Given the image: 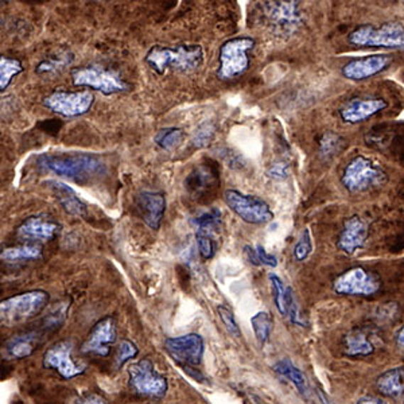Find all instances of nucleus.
<instances>
[{"mask_svg": "<svg viewBox=\"0 0 404 404\" xmlns=\"http://www.w3.org/2000/svg\"><path fill=\"white\" fill-rule=\"evenodd\" d=\"M345 146L346 142L341 135L333 131H326L320 141V155L324 159L336 157L345 148Z\"/></svg>", "mask_w": 404, "mask_h": 404, "instance_id": "obj_28", "label": "nucleus"}, {"mask_svg": "<svg viewBox=\"0 0 404 404\" xmlns=\"http://www.w3.org/2000/svg\"><path fill=\"white\" fill-rule=\"evenodd\" d=\"M273 369H274L275 373H278L279 376L287 378L305 398L310 396V386H309L307 378L305 376V373L300 371L297 365L291 363V360H288V359L280 360L273 366Z\"/></svg>", "mask_w": 404, "mask_h": 404, "instance_id": "obj_24", "label": "nucleus"}, {"mask_svg": "<svg viewBox=\"0 0 404 404\" xmlns=\"http://www.w3.org/2000/svg\"><path fill=\"white\" fill-rule=\"evenodd\" d=\"M144 60L159 75L168 70L189 73L202 65L204 50L200 45H180L175 48L157 45L148 50Z\"/></svg>", "mask_w": 404, "mask_h": 404, "instance_id": "obj_2", "label": "nucleus"}, {"mask_svg": "<svg viewBox=\"0 0 404 404\" xmlns=\"http://www.w3.org/2000/svg\"><path fill=\"white\" fill-rule=\"evenodd\" d=\"M368 235V224L360 216L354 214L344 222L337 240V248L346 255H353L357 249L364 247Z\"/></svg>", "mask_w": 404, "mask_h": 404, "instance_id": "obj_18", "label": "nucleus"}, {"mask_svg": "<svg viewBox=\"0 0 404 404\" xmlns=\"http://www.w3.org/2000/svg\"><path fill=\"white\" fill-rule=\"evenodd\" d=\"M40 248L38 246H16V247L6 248L1 251V261H34L40 256Z\"/></svg>", "mask_w": 404, "mask_h": 404, "instance_id": "obj_29", "label": "nucleus"}, {"mask_svg": "<svg viewBox=\"0 0 404 404\" xmlns=\"http://www.w3.org/2000/svg\"><path fill=\"white\" fill-rule=\"evenodd\" d=\"M348 42L356 48H378L404 52V26L400 22H386L380 26L363 25L348 36Z\"/></svg>", "mask_w": 404, "mask_h": 404, "instance_id": "obj_3", "label": "nucleus"}, {"mask_svg": "<svg viewBox=\"0 0 404 404\" xmlns=\"http://www.w3.org/2000/svg\"><path fill=\"white\" fill-rule=\"evenodd\" d=\"M129 375L130 387L138 395L160 399L168 393V378L158 372L155 365L150 359H143L131 365Z\"/></svg>", "mask_w": 404, "mask_h": 404, "instance_id": "obj_8", "label": "nucleus"}, {"mask_svg": "<svg viewBox=\"0 0 404 404\" xmlns=\"http://www.w3.org/2000/svg\"><path fill=\"white\" fill-rule=\"evenodd\" d=\"M388 181V175L378 162L364 155H357L345 166L341 175V183L349 193H363L383 186Z\"/></svg>", "mask_w": 404, "mask_h": 404, "instance_id": "obj_4", "label": "nucleus"}, {"mask_svg": "<svg viewBox=\"0 0 404 404\" xmlns=\"http://www.w3.org/2000/svg\"><path fill=\"white\" fill-rule=\"evenodd\" d=\"M93 103L94 96L89 91H55L43 100L46 108L64 118H77L88 114Z\"/></svg>", "mask_w": 404, "mask_h": 404, "instance_id": "obj_12", "label": "nucleus"}, {"mask_svg": "<svg viewBox=\"0 0 404 404\" xmlns=\"http://www.w3.org/2000/svg\"><path fill=\"white\" fill-rule=\"evenodd\" d=\"M342 348L348 357H366L375 352L372 341L360 329H354L344 337Z\"/></svg>", "mask_w": 404, "mask_h": 404, "instance_id": "obj_23", "label": "nucleus"}, {"mask_svg": "<svg viewBox=\"0 0 404 404\" xmlns=\"http://www.w3.org/2000/svg\"><path fill=\"white\" fill-rule=\"evenodd\" d=\"M196 239L201 258L204 261L212 259L214 256V241L212 239V235L207 234V232L197 231Z\"/></svg>", "mask_w": 404, "mask_h": 404, "instance_id": "obj_39", "label": "nucleus"}, {"mask_svg": "<svg viewBox=\"0 0 404 404\" xmlns=\"http://www.w3.org/2000/svg\"><path fill=\"white\" fill-rule=\"evenodd\" d=\"M244 255L247 258V261L252 264V266H266V267H273L275 268L278 266V259L273 253H268L266 251V248L258 244L256 247H251V246H246L244 247Z\"/></svg>", "mask_w": 404, "mask_h": 404, "instance_id": "obj_32", "label": "nucleus"}, {"mask_svg": "<svg viewBox=\"0 0 404 404\" xmlns=\"http://www.w3.org/2000/svg\"><path fill=\"white\" fill-rule=\"evenodd\" d=\"M317 395H318V398H320V400H321V403L322 404H336L334 402H332L330 400V398L326 395L325 392L322 391V390H317Z\"/></svg>", "mask_w": 404, "mask_h": 404, "instance_id": "obj_44", "label": "nucleus"}, {"mask_svg": "<svg viewBox=\"0 0 404 404\" xmlns=\"http://www.w3.org/2000/svg\"><path fill=\"white\" fill-rule=\"evenodd\" d=\"M46 185L52 189L57 201L66 213L75 217H84L87 214V205L81 201L79 195L70 186L60 181H48Z\"/></svg>", "mask_w": 404, "mask_h": 404, "instance_id": "obj_20", "label": "nucleus"}, {"mask_svg": "<svg viewBox=\"0 0 404 404\" xmlns=\"http://www.w3.org/2000/svg\"><path fill=\"white\" fill-rule=\"evenodd\" d=\"M380 393L388 398H399L404 393V366L388 369L376 381Z\"/></svg>", "mask_w": 404, "mask_h": 404, "instance_id": "obj_25", "label": "nucleus"}, {"mask_svg": "<svg viewBox=\"0 0 404 404\" xmlns=\"http://www.w3.org/2000/svg\"><path fill=\"white\" fill-rule=\"evenodd\" d=\"M268 279L271 282L273 286V293H274V302L278 312L280 315L287 317L286 312V298H287V288L288 287L285 285V282L278 276L276 274L268 275Z\"/></svg>", "mask_w": 404, "mask_h": 404, "instance_id": "obj_35", "label": "nucleus"}, {"mask_svg": "<svg viewBox=\"0 0 404 404\" xmlns=\"http://www.w3.org/2000/svg\"><path fill=\"white\" fill-rule=\"evenodd\" d=\"M255 46V40L251 37H236L225 40L219 52L217 76L222 80H234L244 75L249 67V57Z\"/></svg>", "mask_w": 404, "mask_h": 404, "instance_id": "obj_6", "label": "nucleus"}, {"mask_svg": "<svg viewBox=\"0 0 404 404\" xmlns=\"http://www.w3.org/2000/svg\"><path fill=\"white\" fill-rule=\"evenodd\" d=\"M388 108V102L383 97L352 99L339 109L341 120L346 124L364 123Z\"/></svg>", "mask_w": 404, "mask_h": 404, "instance_id": "obj_17", "label": "nucleus"}, {"mask_svg": "<svg viewBox=\"0 0 404 404\" xmlns=\"http://www.w3.org/2000/svg\"><path fill=\"white\" fill-rule=\"evenodd\" d=\"M60 226L54 222L40 217H28L18 228V235L26 240L49 241L58 234Z\"/></svg>", "mask_w": 404, "mask_h": 404, "instance_id": "obj_21", "label": "nucleus"}, {"mask_svg": "<svg viewBox=\"0 0 404 404\" xmlns=\"http://www.w3.org/2000/svg\"><path fill=\"white\" fill-rule=\"evenodd\" d=\"M38 341H40V334L37 332L18 334L6 341L4 352L10 359H15V360L27 359L36 352Z\"/></svg>", "mask_w": 404, "mask_h": 404, "instance_id": "obj_22", "label": "nucleus"}, {"mask_svg": "<svg viewBox=\"0 0 404 404\" xmlns=\"http://www.w3.org/2000/svg\"><path fill=\"white\" fill-rule=\"evenodd\" d=\"M135 204L146 225L154 231H158L160 228L166 210L165 195L157 192H142L136 196Z\"/></svg>", "mask_w": 404, "mask_h": 404, "instance_id": "obj_19", "label": "nucleus"}, {"mask_svg": "<svg viewBox=\"0 0 404 404\" xmlns=\"http://www.w3.org/2000/svg\"><path fill=\"white\" fill-rule=\"evenodd\" d=\"M77 404H108L107 399L99 393H88Z\"/></svg>", "mask_w": 404, "mask_h": 404, "instance_id": "obj_42", "label": "nucleus"}, {"mask_svg": "<svg viewBox=\"0 0 404 404\" xmlns=\"http://www.w3.org/2000/svg\"><path fill=\"white\" fill-rule=\"evenodd\" d=\"M49 300L50 297L46 291L33 290L1 300L0 303L1 325H18L37 317L45 310Z\"/></svg>", "mask_w": 404, "mask_h": 404, "instance_id": "obj_5", "label": "nucleus"}, {"mask_svg": "<svg viewBox=\"0 0 404 404\" xmlns=\"http://www.w3.org/2000/svg\"><path fill=\"white\" fill-rule=\"evenodd\" d=\"M116 339L118 327L115 320L112 317H104L93 326L88 339L81 346V352L107 357Z\"/></svg>", "mask_w": 404, "mask_h": 404, "instance_id": "obj_16", "label": "nucleus"}, {"mask_svg": "<svg viewBox=\"0 0 404 404\" xmlns=\"http://www.w3.org/2000/svg\"><path fill=\"white\" fill-rule=\"evenodd\" d=\"M36 166L43 173L70 178L82 182L105 173L102 158L87 153H54L40 154L36 158Z\"/></svg>", "mask_w": 404, "mask_h": 404, "instance_id": "obj_1", "label": "nucleus"}, {"mask_svg": "<svg viewBox=\"0 0 404 404\" xmlns=\"http://www.w3.org/2000/svg\"><path fill=\"white\" fill-rule=\"evenodd\" d=\"M73 61V57L67 53H62L58 55H53L50 58L42 61L40 65L37 66L36 72L38 75H49V73H55L60 72L62 69H65L66 66L70 65Z\"/></svg>", "mask_w": 404, "mask_h": 404, "instance_id": "obj_34", "label": "nucleus"}, {"mask_svg": "<svg viewBox=\"0 0 404 404\" xmlns=\"http://www.w3.org/2000/svg\"><path fill=\"white\" fill-rule=\"evenodd\" d=\"M165 351L177 364L182 365L183 368H197L202 361L205 344L200 334L189 333L165 339Z\"/></svg>", "mask_w": 404, "mask_h": 404, "instance_id": "obj_13", "label": "nucleus"}, {"mask_svg": "<svg viewBox=\"0 0 404 404\" xmlns=\"http://www.w3.org/2000/svg\"><path fill=\"white\" fill-rule=\"evenodd\" d=\"M396 342H398V345H400V346H404V326L399 330V333H398V337H396Z\"/></svg>", "mask_w": 404, "mask_h": 404, "instance_id": "obj_45", "label": "nucleus"}, {"mask_svg": "<svg viewBox=\"0 0 404 404\" xmlns=\"http://www.w3.org/2000/svg\"><path fill=\"white\" fill-rule=\"evenodd\" d=\"M214 133H216V127L212 123H205L197 129L195 135H193L192 143L197 148L207 147L212 142Z\"/></svg>", "mask_w": 404, "mask_h": 404, "instance_id": "obj_38", "label": "nucleus"}, {"mask_svg": "<svg viewBox=\"0 0 404 404\" xmlns=\"http://www.w3.org/2000/svg\"><path fill=\"white\" fill-rule=\"evenodd\" d=\"M224 201L237 217L247 224L263 225L274 220V212L259 197L249 196L234 189L225 190Z\"/></svg>", "mask_w": 404, "mask_h": 404, "instance_id": "obj_7", "label": "nucleus"}, {"mask_svg": "<svg viewBox=\"0 0 404 404\" xmlns=\"http://www.w3.org/2000/svg\"><path fill=\"white\" fill-rule=\"evenodd\" d=\"M381 287L378 276L364 267H353L339 275L333 282V291L348 297H373Z\"/></svg>", "mask_w": 404, "mask_h": 404, "instance_id": "obj_10", "label": "nucleus"}, {"mask_svg": "<svg viewBox=\"0 0 404 404\" xmlns=\"http://www.w3.org/2000/svg\"><path fill=\"white\" fill-rule=\"evenodd\" d=\"M72 80L76 87H87L103 94H115L129 91L130 85L115 72L96 66H85L72 70Z\"/></svg>", "mask_w": 404, "mask_h": 404, "instance_id": "obj_9", "label": "nucleus"}, {"mask_svg": "<svg viewBox=\"0 0 404 404\" xmlns=\"http://www.w3.org/2000/svg\"><path fill=\"white\" fill-rule=\"evenodd\" d=\"M392 64L388 54H371L360 58H353L341 69V75L349 81H365L387 70Z\"/></svg>", "mask_w": 404, "mask_h": 404, "instance_id": "obj_15", "label": "nucleus"}, {"mask_svg": "<svg viewBox=\"0 0 404 404\" xmlns=\"http://www.w3.org/2000/svg\"><path fill=\"white\" fill-rule=\"evenodd\" d=\"M313 252V240L309 229H305L294 247V258L297 261H305Z\"/></svg>", "mask_w": 404, "mask_h": 404, "instance_id": "obj_37", "label": "nucleus"}, {"mask_svg": "<svg viewBox=\"0 0 404 404\" xmlns=\"http://www.w3.org/2000/svg\"><path fill=\"white\" fill-rule=\"evenodd\" d=\"M216 173L209 166H198L186 178V189L192 195H201L208 190L209 186L216 182Z\"/></svg>", "mask_w": 404, "mask_h": 404, "instance_id": "obj_26", "label": "nucleus"}, {"mask_svg": "<svg viewBox=\"0 0 404 404\" xmlns=\"http://www.w3.org/2000/svg\"><path fill=\"white\" fill-rule=\"evenodd\" d=\"M267 175L276 181H283L288 175V166L283 162L274 163L270 166V169L267 170Z\"/></svg>", "mask_w": 404, "mask_h": 404, "instance_id": "obj_41", "label": "nucleus"}, {"mask_svg": "<svg viewBox=\"0 0 404 404\" xmlns=\"http://www.w3.org/2000/svg\"><path fill=\"white\" fill-rule=\"evenodd\" d=\"M72 352H73L72 341H66V339L58 341L45 352L42 365L46 369L55 371L61 378L65 380L77 378L85 372L87 366L77 364L72 357Z\"/></svg>", "mask_w": 404, "mask_h": 404, "instance_id": "obj_14", "label": "nucleus"}, {"mask_svg": "<svg viewBox=\"0 0 404 404\" xmlns=\"http://www.w3.org/2000/svg\"><path fill=\"white\" fill-rule=\"evenodd\" d=\"M185 139V132L178 127H169L159 130L154 138L155 143L165 151H171L182 144Z\"/></svg>", "mask_w": 404, "mask_h": 404, "instance_id": "obj_30", "label": "nucleus"}, {"mask_svg": "<svg viewBox=\"0 0 404 404\" xmlns=\"http://www.w3.org/2000/svg\"><path fill=\"white\" fill-rule=\"evenodd\" d=\"M261 13L279 36L295 33L303 23L300 1H263Z\"/></svg>", "mask_w": 404, "mask_h": 404, "instance_id": "obj_11", "label": "nucleus"}, {"mask_svg": "<svg viewBox=\"0 0 404 404\" xmlns=\"http://www.w3.org/2000/svg\"><path fill=\"white\" fill-rule=\"evenodd\" d=\"M273 324H274L273 315L268 312H259V313L252 315L251 326L253 329L255 337L261 345H266L271 339Z\"/></svg>", "mask_w": 404, "mask_h": 404, "instance_id": "obj_27", "label": "nucleus"}, {"mask_svg": "<svg viewBox=\"0 0 404 404\" xmlns=\"http://www.w3.org/2000/svg\"><path fill=\"white\" fill-rule=\"evenodd\" d=\"M356 404H388L384 399L378 396H363L357 400Z\"/></svg>", "mask_w": 404, "mask_h": 404, "instance_id": "obj_43", "label": "nucleus"}, {"mask_svg": "<svg viewBox=\"0 0 404 404\" xmlns=\"http://www.w3.org/2000/svg\"><path fill=\"white\" fill-rule=\"evenodd\" d=\"M217 312H219V315H220V320H222V324L226 327V330L234 334L235 337H240L241 336V332H240V327L237 325L236 322L235 314L232 312V309H229L228 306L225 305H220L217 307Z\"/></svg>", "mask_w": 404, "mask_h": 404, "instance_id": "obj_40", "label": "nucleus"}, {"mask_svg": "<svg viewBox=\"0 0 404 404\" xmlns=\"http://www.w3.org/2000/svg\"><path fill=\"white\" fill-rule=\"evenodd\" d=\"M193 224L196 225L197 231L212 235L222 224V212L220 209H209L208 212H204L200 216H197L193 220Z\"/></svg>", "mask_w": 404, "mask_h": 404, "instance_id": "obj_33", "label": "nucleus"}, {"mask_svg": "<svg viewBox=\"0 0 404 404\" xmlns=\"http://www.w3.org/2000/svg\"><path fill=\"white\" fill-rule=\"evenodd\" d=\"M23 72V65L19 60L1 57L0 58V91H6L13 77Z\"/></svg>", "mask_w": 404, "mask_h": 404, "instance_id": "obj_31", "label": "nucleus"}, {"mask_svg": "<svg viewBox=\"0 0 404 404\" xmlns=\"http://www.w3.org/2000/svg\"><path fill=\"white\" fill-rule=\"evenodd\" d=\"M138 354H139V348L136 346L135 342H132L131 339H121L115 354V366L120 369L123 365L135 359Z\"/></svg>", "mask_w": 404, "mask_h": 404, "instance_id": "obj_36", "label": "nucleus"}]
</instances>
